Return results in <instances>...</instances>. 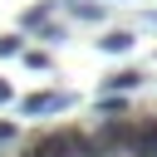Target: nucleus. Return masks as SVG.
Masks as SVG:
<instances>
[{
	"label": "nucleus",
	"mask_w": 157,
	"mask_h": 157,
	"mask_svg": "<svg viewBox=\"0 0 157 157\" xmlns=\"http://www.w3.org/2000/svg\"><path fill=\"white\" fill-rule=\"evenodd\" d=\"M29 157H98V152H93V142H88L83 132H54V137H44Z\"/></svg>",
	"instance_id": "1"
},
{
	"label": "nucleus",
	"mask_w": 157,
	"mask_h": 157,
	"mask_svg": "<svg viewBox=\"0 0 157 157\" xmlns=\"http://www.w3.org/2000/svg\"><path fill=\"white\" fill-rule=\"evenodd\" d=\"M69 103H74L69 93H29V98L20 103V113L34 118V113H59V108H69Z\"/></svg>",
	"instance_id": "2"
},
{
	"label": "nucleus",
	"mask_w": 157,
	"mask_h": 157,
	"mask_svg": "<svg viewBox=\"0 0 157 157\" xmlns=\"http://www.w3.org/2000/svg\"><path fill=\"white\" fill-rule=\"evenodd\" d=\"M128 147H132L137 157H157V123H152V128H137V132L128 137Z\"/></svg>",
	"instance_id": "3"
},
{
	"label": "nucleus",
	"mask_w": 157,
	"mask_h": 157,
	"mask_svg": "<svg viewBox=\"0 0 157 157\" xmlns=\"http://www.w3.org/2000/svg\"><path fill=\"white\" fill-rule=\"evenodd\" d=\"M98 49H103V54H128V49H132V34H128V29H113V34L98 39Z\"/></svg>",
	"instance_id": "4"
},
{
	"label": "nucleus",
	"mask_w": 157,
	"mask_h": 157,
	"mask_svg": "<svg viewBox=\"0 0 157 157\" xmlns=\"http://www.w3.org/2000/svg\"><path fill=\"white\" fill-rule=\"evenodd\" d=\"M137 83H142V74H132V69H123V74L103 78V88H108V93H118V88H137Z\"/></svg>",
	"instance_id": "5"
},
{
	"label": "nucleus",
	"mask_w": 157,
	"mask_h": 157,
	"mask_svg": "<svg viewBox=\"0 0 157 157\" xmlns=\"http://www.w3.org/2000/svg\"><path fill=\"white\" fill-rule=\"evenodd\" d=\"M69 10L78 20H103V5H93V0H69Z\"/></svg>",
	"instance_id": "6"
},
{
	"label": "nucleus",
	"mask_w": 157,
	"mask_h": 157,
	"mask_svg": "<svg viewBox=\"0 0 157 157\" xmlns=\"http://www.w3.org/2000/svg\"><path fill=\"white\" fill-rule=\"evenodd\" d=\"M44 15H49V5L39 0V5H29V10H25V20H20V25H25V29H34V25H44Z\"/></svg>",
	"instance_id": "7"
},
{
	"label": "nucleus",
	"mask_w": 157,
	"mask_h": 157,
	"mask_svg": "<svg viewBox=\"0 0 157 157\" xmlns=\"http://www.w3.org/2000/svg\"><path fill=\"white\" fill-rule=\"evenodd\" d=\"M98 113H103V118H123V98H103Z\"/></svg>",
	"instance_id": "8"
},
{
	"label": "nucleus",
	"mask_w": 157,
	"mask_h": 157,
	"mask_svg": "<svg viewBox=\"0 0 157 157\" xmlns=\"http://www.w3.org/2000/svg\"><path fill=\"white\" fill-rule=\"evenodd\" d=\"M10 54H20V34H0V59H10Z\"/></svg>",
	"instance_id": "9"
},
{
	"label": "nucleus",
	"mask_w": 157,
	"mask_h": 157,
	"mask_svg": "<svg viewBox=\"0 0 157 157\" xmlns=\"http://www.w3.org/2000/svg\"><path fill=\"white\" fill-rule=\"evenodd\" d=\"M25 64H29V69H49V54H39V49H29V54H25Z\"/></svg>",
	"instance_id": "10"
},
{
	"label": "nucleus",
	"mask_w": 157,
	"mask_h": 157,
	"mask_svg": "<svg viewBox=\"0 0 157 157\" xmlns=\"http://www.w3.org/2000/svg\"><path fill=\"white\" fill-rule=\"evenodd\" d=\"M10 98H15V93H10V83L0 78V103H10Z\"/></svg>",
	"instance_id": "11"
},
{
	"label": "nucleus",
	"mask_w": 157,
	"mask_h": 157,
	"mask_svg": "<svg viewBox=\"0 0 157 157\" xmlns=\"http://www.w3.org/2000/svg\"><path fill=\"white\" fill-rule=\"evenodd\" d=\"M147 20H152V25H157V10H147Z\"/></svg>",
	"instance_id": "12"
}]
</instances>
